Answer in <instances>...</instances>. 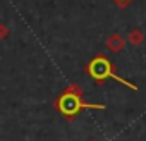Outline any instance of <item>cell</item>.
Returning a JSON list of instances; mask_svg holds the SVG:
<instances>
[{"mask_svg":"<svg viewBox=\"0 0 146 141\" xmlns=\"http://www.w3.org/2000/svg\"><path fill=\"white\" fill-rule=\"evenodd\" d=\"M86 72H88V76H90L96 84H103L105 81L113 79V81L124 84L125 88L132 90V91H139V88H137L134 83H131V81H127V79H124V78H119V76L115 74L113 64H112L103 53H98L96 57H93V59L86 64Z\"/></svg>","mask_w":146,"mask_h":141,"instance_id":"1","label":"cell"},{"mask_svg":"<svg viewBox=\"0 0 146 141\" xmlns=\"http://www.w3.org/2000/svg\"><path fill=\"white\" fill-rule=\"evenodd\" d=\"M55 110H58L65 119L72 120L79 112L83 110H88V108H96V110H105V105L103 103H88V102H83V95H76V93H69V91H64L53 103Z\"/></svg>","mask_w":146,"mask_h":141,"instance_id":"2","label":"cell"},{"mask_svg":"<svg viewBox=\"0 0 146 141\" xmlns=\"http://www.w3.org/2000/svg\"><path fill=\"white\" fill-rule=\"evenodd\" d=\"M105 47H107V50H110L112 53H119V52H122V50L125 48V38H124L120 33H112V35L107 38Z\"/></svg>","mask_w":146,"mask_h":141,"instance_id":"3","label":"cell"},{"mask_svg":"<svg viewBox=\"0 0 146 141\" xmlns=\"http://www.w3.org/2000/svg\"><path fill=\"white\" fill-rule=\"evenodd\" d=\"M144 31L143 29H139V28H134V29H131L129 31V35H127V41L132 45V47H141L143 43H144Z\"/></svg>","mask_w":146,"mask_h":141,"instance_id":"4","label":"cell"},{"mask_svg":"<svg viewBox=\"0 0 146 141\" xmlns=\"http://www.w3.org/2000/svg\"><path fill=\"white\" fill-rule=\"evenodd\" d=\"M112 2H113V4H115L119 9H125V7H127L131 2H132V0H112Z\"/></svg>","mask_w":146,"mask_h":141,"instance_id":"5","label":"cell"},{"mask_svg":"<svg viewBox=\"0 0 146 141\" xmlns=\"http://www.w3.org/2000/svg\"><path fill=\"white\" fill-rule=\"evenodd\" d=\"M7 36H9V28L4 26V24H0V40H4Z\"/></svg>","mask_w":146,"mask_h":141,"instance_id":"6","label":"cell"},{"mask_svg":"<svg viewBox=\"0 0 146 141\" xmlns=\"http://www.w3.org/2000/svg\"><path fill=\"white\" fill-rule=\"evenodd\" d=\"M91 141H98V139H91Z\"/></svg>","mask_w":146,"mask_h":141,"instance_id":"7","label":"cell"}]
</instances>
